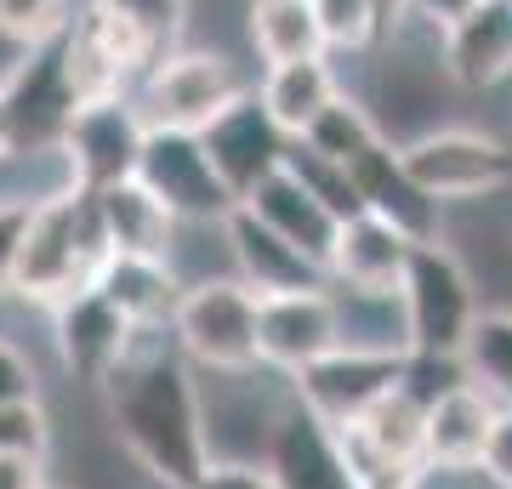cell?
I'll use <instances>...</instances> for the list:
<instances>
[{
    "instance_id": "cell-1",
    "label": "cell",
    "mask_w": 512,
    "mask_h": 489,
    "mask_svg": "<svg viewBox=\"0 0 512 489\" xmlns=\"http://www.w3.org/2000/svg\"><path fill=\"white\" fill-rule=\"evenodd\" d=\"M103 410L120 450L160 489H194L211 467L200 381L171 330H137L131 353L103 376Z\"/></svg>"
},
{
    "instance_id": "cell-2",
    "label": "cell",
    "mask_w": 512,
    "mask_h": 489,
    "mask_svg": "<svg viewBox=\"0 0 512 489\" xmlns=\"http://www.w3.org/2000/svg\"><path fill=\"white\" fill-rule=\"evenodd\" d=\"M103 256H109V245H103V228H97L92 194H80V188L40 194L35 217H29V234H23L18 273H12V296L57 308L63 296L92 285Z\"/></svg>"
},
{
    "instance_id": "cell-3",
    "label": "cell",
    "mask_w": 512,
    "mask_h": 489,
    "mask_svg": "<svg viewBox=\"0 0 512 489\" xmlns=\"http://www.w3.org/2000/svg\"><path fill=\"white\" fill-rule=\"evenodd\" d=\"M256 290H245L228 273V279H194L183 285V302L171 313V342L194 370H211V376H245V370H262L256 359Z\"/></svg>"
},
{
    "instance_id": "cell-4",
    "label": "cell",
    "mask_w": 512,
    "mask_h": 489,
    "mask_svg": "<svg viewBox=\"0 0 512 489\" xmlns=\"http://www.w3.org/2000/svg\"><path fill=\"white\" fill-rule=\"evenodd\" d=\"M399 302H404V325H410V353L461 359V342L478 319V285L444 239H421L410 251Z\"/></svg>"
},
{
    "instance_id": "cell-5",
    "label": "cell",
    "mask_w": 512,
    "mask_h": 489,
    "mask_svg": "<svg viewBox=\"0 0 512 489\" xmlns=\"http://www.w3.org/2000/svg\"><path fill=\"white\" fill-rule=\"evenodd\" d=\"M245 80H239V69L228 63L222 52H165L154 69L137 80V91H131V103H137V114H143L148 131H194L200 137L217 114H228L245 97Z\"/></svg>"
},
{
    "instance_id": "cell-6",
    "label": "cell",
    "mask_w": 512,
    "mask_h": 489,
    "mask_svg": "<svg viewBox=\"0 0 512 489\" xmlns=\"http://www.w3.org/2000/svg\"><path fill=\"white\" fill-rule=\"evenodd\" d=\"M404 171L433 205H478L512 182V148L467 126H433L399 143Z\"/></svg>"
},
{
    "instance_id": "cell-7",
    "label": "cell",
    "mask_w": 512,
    "mask_h": 489,
    "mask_svg": "<svg viewBox=\"0 0 512 489\" xmlns=\"http://www.w3.org/2000/svg\"><path fill=\"white\" fill-rule=\"evenodd\" d=\"M63 69H69L74 103L86 109V103L131 97V86L154 69V52L126 18H114L103 0H86L63 29Z\"/></svg>"
},
{
    "instance_id": "cell-8",
    "label": "cell",
    "mask_w": 512,
    "mask_h": 489,
    "mask_svg": "<svg viewBox=\"0 0 512 489\" xmlns=\"http://www.w3.org/2000/svg\"><path fill=\"white\" fill-rule=\"evenodd\" d=\"M137 182L183 222H222L234 211V194L222 188L217 165L194 131H148L137 154Z\"/></svg>"
},
{
    "instance_id": "cell-9",
    "label": "cell",
    "mask_w": 512,
    "mask_h": 489,
    "mask_svg": "<svg viewBox=\"0 0 512 489\" xmlns=\"http://www.w3.org/2000/svg\"><path fill=\"white\" fill-rule=\"evenodd\" d=\"M410 370V353H376V347H336L302 376H291V399L319 416L325 427H348L370 404L393 393Z\"/></svg>"
},
{
    "instance_id": "cell-10",
    "label": "cell",
    "mask_w": 512,
    "mask_h": 489,
    "mask_svg": "<svg viewBox=\"0 0 512 489\" xmlns=\"http://www.w3.org/2000/svg\"><path fill=\"white\" fill-rule=\"evenodd\" d=\"M143 114L131 97H114V103H86V109L69 120L63 131V182L80 188V194H97V188H114V182L137 177V154H143Z\"/></svg>"
},
{
    "instance_id": "cell-11",
    "label": "cell",
    "mask_w": 512,
    "mask_h": 489,
    "mask_svg": "<svg viewBox=\"0 0 512 489\" xmlns=\"http://www.w3.org/2000/svg\"><path fill=\"white\" fill-rule=\"evenodd\" d=\"M0 97L12 109V137H18V154H57L69 120L80 114L69 91V69H63V35L40 40L12 63V74L0 80Z\"/></svg>"
},
{
    "instance_id": "cell-12",
    "label": "cell",
    "mask_w": 512,
    "mask_h": 489,
    "mask_svg": "<svg viewBox=\"0 0 512 489\" xmlns=\"http://www.w3.org/2000/svg\"><path fill=\"white\" fill-rule=\"evenodd\" d=\"M342 347V313H336V290H285V296H262L256 302V359L262 370L279 376H302L308 364Z\"/></svg>"
},
{
    "instance_id": "cell-13",
    "label": "cell",
    "mask_w": 512,
    "mask_h": 489,
    "mask_svg": "<svg viewBox=\"0 0 512 489\" xmlns=\"http://www.w3.org/2000/svg\"><path fill=\"white\" fill-rule=\"evenodd\" d=\"M200 143L211 154V165H217L222 188L234 194V205L251 194L256 182H268L274 171H285V154H291V137L268 120V109L256 103V91H245L228 114H217L200 131Z\"/></svg>"
},
{
    "instance_id": "cell-14",
    "label": "cell",
    "mask_w": 512,
    "mask_h": 489,
    "mask_svg": "<svg viewBox=\"0 0 512 489\" xmlns=\"http://www.w3.org/2000/svg\"><path fill=\"white\" fill-rule=\"evenodd\" d=\"M52 336H57V359H63V370L103 387V376L131 353L137 325H131L126 313L114 308L97 285H86V290H74V296H63V302L52 308Z\"/></svg>"
},
{
    "instance_id": "cell-15",
    "label": "cell",
    "mask_w": 512,
    "mask_h": 489,
    "mask_svg": "<svg viewBox=\"0 0 512 489\" xmlns=\"http://www.w3.org/2000/svg\"><path fill=\"white\" fill-rule=\"evenodd\" d=\"M416 245L421 239H410L399 222L376 217V211H353V217L336 222L325 273L336 290H399Z\"/></svg>"
},
{
    "instance_id": "cell-16",
    "label": "cell",
    "mask_w": 512,
    "mask_h": 489,
    "mask_svg": "<svg viewBox=\"0 0 512 489\" xmlns=\"http://www.w3.org/2000/svg\"><path fill=\"white\" fill-rule=\"evenodd\" d=\"M222 239H228V256H234V279L256 296H285V290H319L330 285V273L302 256L291 239H279L268 222H256L245 205H234L222 217Z\"/></svg>"
},
{
    "instance_id": "cell-17",
    "label": "cell",
    "mask_w": 512,
    "mask_h": 489,
    "mask_svg": "<svg viewBox=\"0 0 512 489\" xmlns=\"http://www.w3.org/2000/svg\"><path fill=\"white\" fill-rule=\"evenodd\" d=\"M501 410L495 393H484L473 376L444 387L427 404V427H421V472H478L484 461V438Z\"/></svg>"
},
{
    "instance_id": "cell-18",
    "label": "cell",
    "mask_w": 512,
    "mask_h": 489,
    "mask_svg": "<svg viewBox=\"0 0 512 489\" xmlns=\"http://www.w3.org/2000/svg\"><path fill=\"white\" fill-rule=\"evenodd\" d=\"M262 467L274 472L279 489H359L353 472H348V455L336 444V433H330L319 416H308L296 399L279 410Z\"/></svg>"
},
{
    "instance_id": "cell-19",
    "label": "cell",
    "mask_w": 512,
    "mask_h": 489,
    "mask_svg": "<svg viewBox=\"0 0 512 489\" xmlns=\"http://www.w3.org/2000/svg\"><path fill=\"white\" fill-rule=\"evenodd\" d=\"M348 177H353V194H359V211H376V217L399 222L410 239H439V211L427 194L416 188V177L404 171L399 160V143H365L359 154L348 160Z\"/></svg>"
},
{
    "instance_id": "cell-20",
    "label": "cell",
    "mask_w": 512,
    "mask_h": 489,
    "mask_svg": "<svg viewBox=\"0 0 512 489\" xmlns=\"http://www.w3.org/2000/svg\"><path fill=\"white\" fill-rule=\"evenodd\" d=\"M450 80L467 91H495L512 80V0H478L444 29Z\"/></svg>"
},
{
    "instance_id": "cell-21",
    "label": "cell",
    "mask_w": 512,
    "mask_h": 489,
    "mask_svg": "<svg viewBox=\"0 0 512 489\" xmlns=\"http://www.w3.org/2000/svg\"><path fill=\"white\" fill-rule=\"evenodd\" d=\"M239 205H245L256 222H268L279 239H291L302 256H313V262L325 268L330 245H336V222L342 217H336V211H330V205L319 200L296 171H274L268 182H256Z\"/></svg>"
},
{
    "instance_id": "cell-22",
    "label": "cell",
    "mask_w": 512,
    "mask_h": 489,
    "mask_svg": "<svg viewBox=\"0 0 512 489\" xmlns=\"http://www.w3.org/2000/svg\"><path fill=\"white\" fill-rule=\"evenodd\" d=\"M92 285L137 330H171V313L183 302V279L171 268V256H103Z\"/></svg>"
},
{
    "instance_id": "cell-23",
    "label": "cell",
    "mask_w": 512,
    "mask_h": 489,
    "mask_svg": "<svg viewBox=\"0 0 512 489\" xmlns=\"http://www.w3.org/2000/svg\"><path fill=\"white\" fill-rule=\"evenodd\" d=\"M92 205H97V228H103L109 256H171L177 217L137 177L114 182V188H97Z\"/></svg>"
},
{
    "instance_id": "cell-24",
    "label": "cell",
    "mask_w": 512,
    "mask_h": 489,
    "mask_svg": "<svg viewBox=\"0 0 512 489\" xmlns=\"http://www.w3.org/2000/svg\"><path fill=\"white\" fill-rule=\"evenodd\" d=\"M342 97V74L330 69V57H302V63H279V69L262 74L256 86V103L268 109L285 137H308L313 120Z\"/></svg>"
},
{
    "instance_id": "cell-25",
    "label": "cell",
    "mask_w": 512,
    "mask_h": 489,
    "mask_svg": "<svg viewBox=\"0 0 512 489\" xmlns=\"http://www.w3.org/2000/svg\"><path fill=\"white\" fill-rule=\"evenodd\" d=\"M245 35H251L256 57H262L268 69H279V63H302V57H330L313 0H251V12H245Z\"/></svg>"
},
{
    "instance_id": "cell-26",
    "label": "cell",
    "mask_w": 512,
    "mask_h": 489,
    "mask_svg": "<svg viewBox=\"0 0 512 489\" xmlns=\"http://www.w3.org/2000/svg\"><path fill=\"white\" fill-rule=\"evenodd\" d=\"M461 370L495 393L501 404H512V308H490L478 313L467 342H461Z\"/></svg>"
},
{
    "instance_id": "cell-27",
    "label": "cell",
    "mask_w": 512,
    "mask_h": 489,
    "mask_svg": "<svg viewBox=\"0 0 512 489\" xmlns=\"http://www.w3.org/2000/svg\"><path fill=\"white\" fill-rule=\"evenodd\" d=\"M376 137H382V126H376V114H370L365 103H359V97H348V91H342V97H336V103H330V109L319 114V120H313V131L302 137V143H308V148H319L325 160L348 165L353 154H359L365 143H376Z\"/></svg>"
},
{
    "instance_id": "cell-28",
    "label": "cell",
    "mask_w": 512,
    "mask_h": 489,
    "mask_svg": "<svg viewBox=\"0 0 512 489\" xmlns=\"http://www.w3.org/2000/svg\"><path fill=\"white\" fill-rule=\"evenodd\" d=\"M313 12H319L330 52H370L376 35H387L382 0H313Z\"/></svg>"
},
{
    "instance_id": "cell-29",
    "label": "cell",
    "mask_w": 512,
    "mask_h": 489,
    "mask_svg": "<svg viewBox=\"0 0 512 489\" xmlns=\"http://www.w3.org/2000/svg\"><path fill=\"white\" fill-rule=\"evenodd\" d=\"M114 18H126L137 35L148 40V52L160 63L165 52H177L183 40V18H188V0H103Z\"/></svg>"
},
{
    "instance_id": "cell-30",
    "label": "cell",
    "mask_w": 512,
    "mask_h": 489,
    "mask_svg": "<svg viewBox=\"0 0 512 489\" xmlns=\"http://www.w3.org/2000/svg\"><path fill=\"white\" fill-rule=\"evenodd\" d=\"M69 29V0H0V40H12L18 52L57 40Z\"/></svg>"
},
{
    "instance_id": "cell-31",
    "label": "cell",
    "mask_w": 512,
    "mask_h": 489,
    "mask_svg": "<svg viewBox=\"0 0 512 489\" xmlns=\"http://www.w3.org/2000/svg\"><path fill=\"white\" fill-rule=\"evenodd\" d=\"M0 455H52V416L40 399L0 404Z\"/></svg>"
},
{
    "instance_id": "cell-32",
    "label": "cell",
    "mask_w": 512,
    "mask_h": 489,
    "mask_svg": "<svg viewBox=\"0 0 512 489\" xmlns=\"http://www.w3.org/2000/svg\"><path fill=\"white\" fill-rule=\"evenodd\" d=\"M29 217H35V200H0V296H12V273H18Z\"/></svg>"
},
{
    "instance_id": "cell-33",
    "label": "cell",
    "mask_w": 512,
    "mask_h": 489,
    "mask_svg": "<svg viewBox=\"0 0 512 489\" xmlns=\"http://www.w3.org/2000/svg\"><path fill=\"white\" fill-rule=\"evenodd\" d=\"M478 472H484V484H490V489H512V404H501V410H495Z\"/></svg>"
},
{
    "instance_id": "cell-34",
    "label": "cell",
    "mask_w": 512,
    "mask_h": 489,
    "mask_svg": "<svg viewBox=\"0 0 512 489\" xmlns=\"http://www.w3.org/2000/svg\"><path fill=\"white\" fill-rule=\"evenodd\" d=\"M18 399H40V376H35V359L12 336H0V404H18Z\"/></svg>"
},
{
    "instance_id": "cell-35",
    "label": "cell",
    "mask_w": 512,
    "mask_h": 489,
    "mask_svg": "<svg viewBox=\"0 0 512 489\" xmlns=\"http://www.w3.org/2000/svg\"><path fill=\"white\" fill-rule=\"evenodd\" d=\"M194 489H279L274 472L268 467H245V461H211L200 472V484Z\"/></svg>"
},
{
    "instance_id": "cell-36",
    "label": "cell",
    "mask_w": 512,
    "mask_h": 489,
    "mask_svg": "<svg viewBox=\"0 0 512 489\" xmlns=\"http://www.w3.org/2000/svg\"><path fill=\"white\" fill-rule=\"evenodd\" d=\"M0 489H52L40 455H0Z\"/></svg>"
},
{
    "instance_id": "cell-37",
    "label": "cell",
    "mask_w": 512,
    "mask_h": 489,
    "mask_svg": "<svg viewBox=\"0 0 512 489\" xmlns=\"http://www.w3.org/2000/svg\"><path fill=\"white\" fill-rule=\"evenodd\" d=\"M478 0H410V6H404V18H416V23H427V29H450V23L461 18V12H473Z\"/></svg>"
},
{
    "instance_id": "cell-38",
    "label": "cell",
    "mask_w": 512,
    "mask_h": 489,
    "mask_svg": "<svg viewBox=\"0 0 512 489\" xmlns=\"http://www.w3.org/2000/svg\"><path fill=\"white\" fill-rule=\"evenodd\" d=\"M18 154V137H12V109H6V97H0V165Z\"/></svg>"
},
{
    "instance_id": "cell-39",
    "label": "cell",
    "mask_w": 512,
    "mask_h": 489,
    "mask_svg": "<svg viewBox=\"0 0 512 489\" xmlns=\"http://www.w3.org/2000/svg\"><path fill=\"white\" fill-rule=\"evenodd\" d=\"M404 6H410V0H382V12H387V29H393V23L404 18Z\"/></svg>"
}]
</instances>
